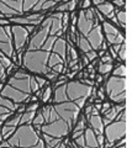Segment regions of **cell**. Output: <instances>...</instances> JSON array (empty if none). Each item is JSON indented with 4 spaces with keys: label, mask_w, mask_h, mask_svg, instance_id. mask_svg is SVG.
<instances>
[{
    "label": "cell",
    "mask_w": 132,
    "mask_h": 148,
    "mask_svg": "<svg viewBox=\"0 0 132 148\" xmlns=\"http://www.w3.org/2000/svg\"><path fill=\"white\" fill-rule=\"evenodd\" d=\"M69 14L48 12L30 35L21 54V68L53 83L79 62V53L68 35Z\"/></svg>",
    "instance_id": "obj_1"
},
{
    "label": "cell",
    "mask_w": 132,
    "mask_h": 148,
    "mask_svg": "<svg viewBox=\"0 0 132 148\" xmlns=\"http://www.w3.org/2000/svg\"><path fill=\"white\" fill-rule=\"evenodd\" d=\"M94 86L73 79L53 88L52 98L40 106L34 117V126L41 133L46 148H58L63 138L70 135Z\"/></svg>",
    "instance_id": "obj_2"
},
{
    "label": "cell",
    "mask_w": 132,
    "mask_h": 148,
    "mask_svg": "<svg viewBox=\"0 0 132 148\" xmlns=\"http://www.w3.org/2000/svg\"><path fill=\"white\" fill-rule=\"evenodd\" d=\"M48 83L46 78L31 74L22 68L14 72L0 91V131L3 123L16 114L17 108L22 104H29L31 96L38 89H43Z\"/></svg>",
    "instance_id": "obj_3"
},
{
    "label": "cell",
    "mask_w": 132,
    "mask_h": 148,
    "mask_svg": "<svg viewBox=\"0 0 132 148\" xmlns=\"http://www.w3.org/2000/svg\"><path fill=\"white\" fill-rule=\"evenodd\" d=\"M36 111L26 110L9 117L0 131V148H46L41 133L34 126Z\"/></svg>",
    "instance_id": "obj_4"
},
{
    "label": "cell",
    "mask_w": 132,
    "mask_h": 148,
    "mask_svg": "<svg viewBox=\"0 0 132 148\" xmlns=\"http://www.w3.org/2000/svg\"><path fill=\"white\" fill-rule=\"evenodd\" d=\"M74 45L79 54H84L90 63L99 58L98 51H107L101 22L99 21L98 11L95 8L92 6L86 10H78Z\"/></svg>",
    "instance_id": "obj_5"
},
{
    "label": "cell",
    "mask_w": 132,
    "mask_h": 148,
    "mask_svg": "<svg viewBox=\"0 0 132 148\" xmlns=\"http://www.w3.org/2000/svg\"><path fill=\"white\" fill-rule=\"evenodd\" d=\"M86 117V125L78 135L72 137V146L75 148H104V123L100 111L94 104L85 103L81 110Z\"/></svg>",
    "instance_id": "obj_6"
},
{
    "label": "cell",
    "mask_w": 132,
    "mask_h": 148,
    "mask_svg": "<svg viewBox=\"0 0 132 148\" xmlns=\"http://www.w3.org/2000/svg\"><path fill=\"white\" fill-rule=\"evenodd\" d=\"M60 1L61 0H0V20H10L35 12H51Z\"/></svg>",
    "instance_id": "obj_7"
},
{
    "label": "cell",
    "mask_w": 132,
    "mask_h": 148,
    "mask_svg": "<svg viewBox=\"0 0 132 148\" xmlns=\"http://www.w3.org/2000/svg\"><path fill=\"white\" fill-rule=\"evenodd\" d=\"M104 123V148H112L115 143L126 137V104H112L101 114Z\"/></svg>",
    "instance_id": "obj_8"
},
{
    "label": "cell",
    "mask_w": 132,
    "mask_h": 148,
    "mask_svg": "<svg viewBox=\"0 0 132 148\" xmlns=\"http://www.w3.org/2000/svg\"><path fill=\"white\" fill-rule=\"evenodd\" d=\"M19 68L12 25H0V83H5Z\"/></svg>",
    "instance_id": "obj_9"
},
{
    "label": "cell",
    "mask_w": 132,
    "mask_h": 148,
    "mask_svg": "<svg viewBox=\"0 0 132 148\" xmlns=\"http://www.w3.org/2000/svg\"><path fill=\"white\" fill-rule=\"evenodd\" d=\"M126 63H114V69L104 77L105 100L111 104H126Z\"/></svg>",
    "instance_id": "obj_10"
},
{
    "label": "cell",
    "mask_w": 132,
    "mask_h": 148,
    "mask_svg": "<svg viewBox=\"0 0 132 148\" xmlns=\"http://www.w3.org/2000/svg\"><path fill=\"white\" fill-rule=\"evenodd\" d=\"M101 29L107 48H112L117 54L122 46L126 45V32L106 20L101 22Z\"/></svg>",
    "instance_id": "obj_11"
},
{
    "label": "cell",
    "mask_w": 132,
    "mask_h": 148,
    "mask_svg": "<svg viewBox=\"0 0 132 148\" xmlns=\"http://www.w3.org/2000/svg\"><path fill=\"white\" fill-rule=\"evenodd\" d=\"M92 6L96 9L98 12L104 17V20H106L109 22H111V24H114L115 26H117L116 8L112 5L111 1H106V0H92Z\"/></svg>",
    "instance_id": "obj_12"
},
{
    "label": "cell",
    "mask_w": 132,
    "mask_h": 148,
    "mask_svg": "<svg viewBox=\"0 0 132 148\" xmlns=\"http://www.w3.org/2000/svg\"><path fill=\"white\" fill-rule=\"evenodd\" d=\"M48 12H35V14H27L25 16L15 17L6 20L8 25H21V26H34L37 27L41 22L44 20Z\"/></svg>",
    "instance_id": "obj_13"
},
{
    "label": "cell",
    "mask_w": 132,
    "mask_h": 148,
    "mask_svg": "<svg viewBox=\"0 0 132 148\" xmlns=\"http://www.w3.org/2000/svg\"><path fill=\"white\" fill-rule=\"evenodd\" d=\"M79 1L80 0H70V1H60V4L53 9L54 12H68L70 14L73 11L78 10L79 6Z\"/></svg>",
    "instance_id": "obj_14"
},
{
    "label": "cell",
    "mask_w": 132,
    "mask_h": 148,
    "mask_svg": "<svg viewBox=\"0 0 132 148\" xmlns=\"http://www.w3.org/2000/svg\"><path fill=\"white\" fill-rule=\"evenodd\" d=\"M126 17H127V11L126 8L124 9H116V21L117 26L120 27L122 31L126 32Z\"/></svg>",
    "instance_id": "obj_15"
},
{
    "label": "cell",
    "mask_w": 132,
    "mask_h": 148,
    "mask_svg": "<svg viewBox=\"0 0 132 148\" xmlns=\"http://www.w3.org/2000/svg\"><path fill=\"white\" fill-rule=\"evenodd\" d=\"M114 69V63H101L99 61V64L95 66V71H96L98 74L103 77H106L111 73V71Z\"/></svg>",
    "instance_id": "obj_16"
},
{
    "label": "cell",
    "mask_w": 132,
    "mask_h": 148,
    "mask_svg": "<svg viewBox=\"0 0 132 148\" xmlns=\"http://www.w3.org/2000/svg\"><path fill=\"white\" fill-rule=\"evenodd\" d=\"M52 94H53V86H52L51 83H48V84L42 89V96H41L40 104L41 105L47 104L48 101H49V99L52 98Z\"/></svg>",
    "instance_id": "obj_17"
},
{
    "label": "cell",
    "mask_w": 132,
    "mask_h": 148,
    "mask_svg": "<svg viewBox=\"0 0 132 148\" xmlns=\"http://www.w3.org/2000/svg\"><path fill=\"white\" fill-rule=\"evenodd\" d=\"M111 4L116 9H124L127 5V1H125V0H114V1H111Z\"/></svg>",
    "instance_id": "obj_18"
},
{
    "label": "cell",
    "mask_w": 132,
    "mask_h": 148,
    "mask_svg": "<svg viewBox=\"0 0 132 148\" xmlns=\"http://www.w3.org/2000/svg\"><path fill=\"white\" fill-rule=\"evenodd\" d=\"M111 103L110 101H107V100H104L103 103H101V109H100V114H104L105 112V111H107L109 109L111 108Z\"/></svg>",
    "instance_id": "obj_19"
},
{
    "label": "cell",
    "mask_w": 132,
    "mask_h": 148,
    "mask_svg": "<svg viewBox=\"0 0 132 148\" xmlns=\"http://www.w3.org/2000/svg\"><path fill=\"white\" fill-rule=\"evenodd\" d=\"M119 147H121V148H126V147H127V145H126V137L119 140V141L115 143V145L112 146V148H119Z\"/></svg>",
    "instance_id": "obj_20"
}]
</instances>
